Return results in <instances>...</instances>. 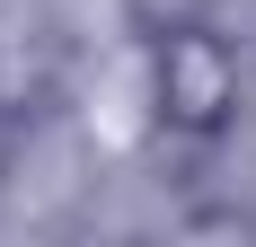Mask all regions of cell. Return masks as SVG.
<instances>
[{
  "instance_id": "obj_3",
  "label": "cell",
  "mask_w": 256,
  "mask_h": 247,
  "mask_svg": "<svg viewBox=\"0 0 256 247\" xmlns=\"http://www.w3.org/2000/svg\"><path fill=\"white\" fill-rule=\"evenodd\" d=\"M186 230H194V238H256V212L221 203V212H186Z\"/></svg>"
},
{
  "instance_id": "obj_1",
  "label": "cell",
  "mask_w": 256,
  "mask_h": 247,
  "mask_svg": "<svg viewBox=\"0 0 256 247\" xmlns=\"http://www.w3.org/2000/svg\"><path fill=\"white\" fill-rule=\"evenodd\" d=\"M150 115L177 132V142H221L248 115V71H238V44L204 18H177L150 36Z\"/></svg>"
},
{
  "instance_id": "obj_2",
  "label": "cell",
  "mask_w": 256,
  "mask_h": 247,
  "mask_svg": "<svg viewBox=\"0 0 256 247\" xmlns=\"http://www.w3.org/2000/svg\"><path fill=\"white\" fill-rule=\"evenodd\" d=\"M53 98V36L44 26H0V124L36 115Z\"/></svg>"
}]
</instances>
